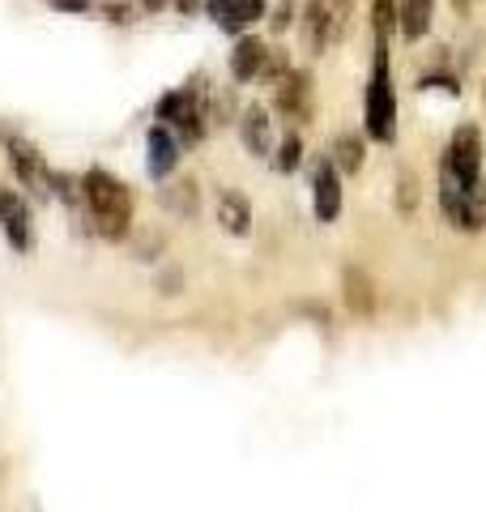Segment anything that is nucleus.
<instances>
[{"mask_svg": "<svg viewBox=\"0 0 486 512\" xmlns=\"http://www.w3.org/2000/svg\"><path fill=\"white\" fill-rule=\"evenodd\" d=\"M192 107H197V94H192V90H175V94H167V99H158V120L180 124Z\"/></svg>", "mask_w": 486, "mask_h": 512, "instance_id": "19", "label": "nucleus"}, {"mask_svg": "<svg viewBox=\"0 0 486 512\" xmlns=\"http://www.w3.org/2000/svg\"><path fill=\"white\" fill-rule=\"evenodd\" d=\"M56 9H69V13H81V9H90V0H52Z\"/></svg>", "mask_w": 486, "mask_h": 512, "instance_id": "26", "label": "nucleus"}, {"mask_svg": "<svg viewBox=\"0 0 486 512\" xmlns=\"http://www.w3.org/2000/svg\"><path fill=\"white\" fill-rule=\"evenodd\" d=\"M290 13H295V5H290V0H282V5L273 9V30H286V26H290Z\"/></svg>", "mask_w": 486, "mask_h": 512, "instance_id": "25", "label": "nucleus"}, {"mask_svg": "<svg viewBox=\"0 0 486 512\" xmlns=\"http://www.w3.org/2000/svg\"><path fill=\"white\" fill-rule=\"evenodd\" d=\"M273 77H286V52L282 47H269V60L261 69V82H273Z\"/></svg>", "mask_w": 486, "mask_h": 512, "instance_id": "23", "label": "nucleus"}, {"mask_svg": "<svg viewBox=\"0 0 486 512\" xmlns=\"http://www.w3.org/2000/svg\"><path fill=\"white\" fill-rule=\"evenodd\" d=\"M81 201L90 205L94 231H99L107 244H124V235L133 231V192L128 184H120L111 171L90 167L81 175Z\"/></svg>", "mask_w": 486, "mask_h": 512, "instance_id": "1", "label": "nucleus"}, {"mask_svg": "<svg viewBox=\"0 0 486 512\" xmlns=\"http://www.w3.org/2000/svg\"><path fill=\"white\" fill-rule=\"evenodd\" d=\"M239 137H243V150L256 154V158H265L273 150V120H269V111L261 103H248L243 107V116H239Z\"/></svg>", "mask_w": 486, "mask_h": 512, "instance_id": "8", "label": "nucleus"}, {"mask_svg": "<svg viewBox=\"0 0 486 512\" xmlns=\"http://www.w3.org/2000/svg\"><path fill=\"white\" fill-rule=\"evenodd\" d=\"M141 9H145V13H158V9H162V0H141Z\"/></svg>", "mask_w": 486, "mask_h": 512, "instance_id": "30", "label": "nucleus"}, {"mask_svg": "<svg viewBox=\"0 0 486 512\" xmlns=\"http://www.w3.org/2000/svg\"><path fill=\"white\" fill-rule=\"evenodd\" d=\"M278 111L290 120H307L312 116V73H286L278 86Z\"/></svg>", "mask_w": 486, "mask_h": 512, "instance_id": "9", "label": "nucleus"}, {"mask_svg": "<svg viewBox=\"0 0 486 512\" xmlns=\"http://www.w3.org/2000/svg\"><path fill=\"white\" fill-rule=\"evenodd\" d=\"M444 171L457 175L461 184H478L482 180V133L474 124H461L452 133V146L444 154Z\"/></svg>", "mask_w": 486, "mask_h": 512, "instance_id": "4", "label": "nucleus"}, {"mask_svg": "<svg viewBox=\"0 0 486 512\" xmlns=\"http://www.w3.org/2000/svg\"><path fill=\"white\" fill-rule=\"evenodd\" d=\"M431 9L435 0H397V30L405 39H423L431 30Z\"/></svg>", "mask_w": 486, "mask_h": 512, "instance_id": "13", "label": "nucleus"}, {"mask_svg": "<svg viewBox=\"0 0 486 512\" xmlns=\"http://www.w3.org/2000/svg\"><path fill=\"white\" fill-rule=\"evenodd\" d=\"M162 205L175 214V218H192L201 205V192H197V180H175L162 188Z\"/></svg>", "mask_w": 486, "mask_h": 512, "instance_id": "15", "label": "nucleus"}, {"mask_svg": "<svg viewBox=\"0 0 486 512\" xmlns=\"http://www.w3.org/2000/svg\"><path fill=\"white\" fill-rule=\"evenodd\" d=\"M180 282H184L180 269H167V274L158 278V291H162V295H175V291H180Z\"/></svg>", "mask_w": 486, "mask_h": 512, "instance_id": "24", "label": "nucleus"}, {"mask_svg": "<svg viewBox=\"0 0 486 512\" xmlns=\"http://www.w3.org/2000/svg\"><path fill=\"white\" fill-rule=\"evenodd\" d=\"M145 150H150V158H145V171H150L154 180H167V175L175 171V163H180V141H175L162 124L150 128V137H145Z\"/></svg>", "mask_w": 486, "mask_h": 512, "instance_id": "10", "label": "nucleus"}, {"mask_svg": "<svg viewBox=\"0 0 486 512\" xmlns=\"http://www.w3.org/2000/svg\"><path fill=\"white\" fill-rule=\"evenodd\" d=\"M248 5H252V18H265V5H269V0H248Z\"/></svg>", "mask_w": 486, "mask_h": 512, "instance_id": "28", "label": "nucleus"}, {"mask_svg": "<svg viewBox=\"0 0 486 512\" xmlns=\"http://www.w3.org/2000/svg\"><path fill=\"white\" fill-rule=\"evenodd\" d=\"M397 210L401 214H414V205H418V175L414 171H401L397 175Z\"/></svg>", "mask_w": 486, "mask_h": 512, "instance_id": "21", "label": "nucleus"}, {"mask_svg": "<svg viewBox=\"0 0 486 512\" xmlns=\"http://www.w3.org/2000/svg\"><path fill=\"white\" fill-rule=\"evenodd\" d=\"M440 205L448 222L457 231H482L486 227V184H461L457 175L444 171V188H440Z\"/></svg>", "mask_w": 486, "mask_h": 512, "instance_id": "3", "label": "nucleus"}, {"mask_svg": "<svg viewBox=\"0 0 486 512\" xmlns=\"http://www.w3.org/2000/svg\"><path fill=\"white\" fill-rule=\"evenodd\" d=\"M273 163H278L282 175H290V171H299V167H303V141H299V133H286V137H282L278 158H273Z\"/></svg>", "mask_w": 486, "mask_h": 512, "instance_id": "20", "label": "nucleus"}, {"mask_svg": "<svg viewBox=\"0 0 486 512\" xmlns=\"http://www.w3.org/2000/svg\"><path fill=\"white\" fill-rule=\"evenodd\" d=\"M312 197H316V218L320 222H337V214H342V180H337L333 158L316 163V171H312Z\"/></svg>", "mask_w": 486, "mask_h": 512, "instance_id": "6", "label": "nucleus"}, {"mask_svg": "<svg viewBox=\"0 0 486 512\" xmlns=\"http://www.w3.org/2000/svg\"><path fill=\"white\" fill-rule=\"evenodd\" d=\"M346 303L354 316H367L371 308H376V291H371V278L359 274V269H350L346 274Z\"/></svg>", "mask_w": 486, "mask_h": 512, "instance_id": "16", "label": "nucleus"}, {"mask_svg": "<svg viewBox=\"0 0 486 512\" xmlns=\"http://www.w3.org/2000/svg\"><path fill=\"white\" fill-rule=\"evenodd\" d=\"M333 167L346 171V175H359L363 171V158H367V146H363V133H337L333 137Z\"/></svg>", "mask_w": 486, "mask_h": 512, "instance_id": "14", "label": "nucleus"}, {"mask_svg": "<svg viewBox=\"0 0 486 512\" xmlns=\"http://www.w3.org/2000/svg\"><path fill=\"white\" fill-rule=\"evenodd\" d=\"M218 222H222V231H231V235H248L252 231V205H248V197L235 192V188H226L218 197Z\"/></svg>", "mask_w": 486, "mask_h": 512, "instance_id": "12", "label": "nucleus"}, {"mask_svg": "<svg viewBox=\"0 0 486 512\" xmlns=\"http://www.w3.org/2000/svg\"><path fill=\"white\" fill-rule=\"evenodd\" d=\"M209 13H214L218 26L231 30V35L252 22V5H248V0H214V5H209Z\"/></svg>", "mask_w": 486, "mask_h": 512, "instance_id": "17", "label": "nucleus"}, {"mask_svg": "<svg viewBox=\"0 0 486 512\" xmlns=\"http://www.w3.org/2000/svg\"><path fill=\"white\" fill-rule=\"evenodd\" d=\"M303 26H307V43H312V52H324V47H329V13H324L320 0L307 5Z\"/></svg>", "mask_w": 486, "mask_h": 512, "instance_id": "18", "label": "nucleus"}, {"mask_svg": "<svg viewBox=\"0 0 486 512\" xmlns=\"http://www.w3.org/2000/svg\"><path fill=\"white\" fill-rule=\"evenodd\" d=\"M388 39L376 43V69L367 82V133L376 141H393L397 137V99H393V82H388Z\"/></svg>", "mask_w": 486, "mask_h": 512, "instance_id": "2", "label": "nucleus"}, {"mask_svg": "<svg viewBox=\"0 0 486 512\" xmlns=\"http://www.w3.org/2000/svg\"><path fill=\"white\" fill-rule=\"evenodd\" d=\"M0 231H5L13 252H30V248H35V222H30V205L13 188L0 192Z\"/></svg>", "mask_w": 486, "mask_h": 512, "instance_id": "5", "label": "nucleus"}, {"mask_svg": "<svg viewBox=\"0 0 486 512\" xmlns=\"http://www.w3.org/2000/svg\"><path fill=\"white\" fill-rule=\"evenodd\" d=\"M9 163H13V171H18V180L26 188H35L39 197L52 192V171L43 167V158H39L35 146H26V141H9Z\"/></svg>", "mask_w": 486, "mask_h": 512, "instance_id": "7", "label": "nucleus"}, {"mask_svg": "<svg viewBox=\"0 0 486 512\" xmlns=\"http://www.w3.org/2000/svg\"><path fill=\"white\" fill-rule=\"evenodd\" d=\"M175 9H180V13H192V9H197V0H175Z\"/></svg>", "mask_w": 486, "mask_h": 512, "instance_id": "29", "label": "nucleus"}, {"mask_svg": "<svg viewBox=\"0 0 486 512\" xmlns=\"http://www.w3.org/2000/svg\"><path fill=\"white\" fill-rule=\"evenodd\" d=\"M269 60V47L261 39H239L235 52H231V77L235 82H256Z\"/></svg>", "mask_w": 486, "mask_h": 512, "instance_id": "11", "label": "nucleus"}, {"mask_svg": "<svg viewBox=\"0 0 486 512\" xmlns=\"http://www.w3.org/2000/svg\"><path fill=\"white\" fill-rule=\"evenodd\" d=\"M371 22H376L380 39L393 35V30H397V5H393V0H376V5H371Z\"/></svg>", "mask_w": 486, "mask_h": 512, "instance_id": "22", "label": "nucleus"}, {"mask_svg": "<svg viewBox=\"0 0 486 512\" xmlns=\"http://www.w3.org/2000/svg\"><path fill=\"white\" fill-rule=\"evenodd\" d=\"M107 13H111V22H128V13H133V9H128V5H107Z\"/></svg>", "mask_w": 486, "mask_h": 512, "instance_id": "27", "label": "nucleus"}]
</instances>
